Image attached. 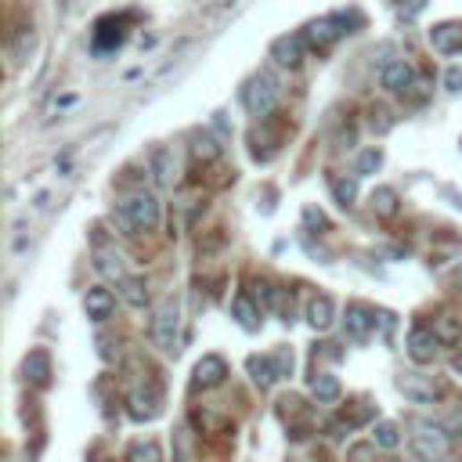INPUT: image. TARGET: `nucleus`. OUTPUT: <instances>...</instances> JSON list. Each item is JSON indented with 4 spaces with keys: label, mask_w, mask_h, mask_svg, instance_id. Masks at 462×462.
Returning <instances> with one entry per match:
<instances>
[{
    "label": "nucleus",
    "mask_w": 462,
    "mask_h": 462,
    "mask_svg": "<svg viewBox=\"0 0 462 462\" xmlns=\"http://www.w3.org/2000/svg\"><path fill=\"white\" fill-rule=\"evenodd\" d=\"M116 224L123 228V235L155 231L159 228V199L152 192H130V196H123L120 206H116Z\"/></svg>",
    "instance_id": "obj_1"
},
{
    "label": "nucleus",
    "mask_w": 462,
    "mask_h": 462,
    "mask_svg": "<svg viewBox=\"0 0 462 462\" xmlns=\"http://www.w3.org/2000/svg\"><path fill=\"white\" fill-rule=\"evenodd\" d=\"M412 451L419 462H444L451 451V437L437 423H416L412 426Z\"/></svg>",
    "instance_id": "obj_2"
},
{
    "label": "nucleus",
    "mask_w": 462,
    "mask_h": 462,
    "mask_svg": "<svg viewBox=\"0 0 462 462\" xmlns=\"http://www.w3.org/2000/svg\"><path fill=\"white\" fill-rule=\"evenodd\" d=\"M242 102L253 116L274 113V105H279V80H274V72H256L242 90Z\"/></svg>",
    "instance_id": "obj_3"
},
{
    "label": "nucleus",
    "mask_w": 462,
    "mask_h": 462,
    "mask_svg": "<svg viewBox=\"0 0 462 462\" xmlns=\"http://www.w3.org/2000/svg\"><path fill=\"white\" fill-rule=\"evenodd\" d=\"M177 336H181V300L177 297H166L155 311V322H152V340L159 350L173 354L177 350Z\"/></svg>",
    "instance_id": "obj_4"
},
{
    "label": "nucleus",
    "mask_w": 462,
    "mask_h": 462,
    "mask_svg": "<svg viewBox=\"0 0 462 462\" xmlns=\"http://www.w3.org/2000/svg\"><path fill=\"white\" fill-rule=\"evenodd\" d=\"M398 387H401V394H405L408 401H416V405H433V401L444 398V383L433 380V376H423V373H405V376L398 380Z\"/></svg>",
    "instance_id": "obj_5"
},
{
    "label": "nucleus",
    "mask_w": 462,
    "mask_h": 462,
    "mask_svg": "<svg viewBox=\"0 0 462 462\" xmlns=\"http://www.w3.org/2000/svg\"><path fill=\"white\" fill-rule=\"evenodd\" d=\"M343 33H347V15H325V19H315V22L304 29V40H307L315 51H329Z\"/></svg>",
    "instance_id": "obj_6"
},
{
    "label": "nucleus",
    "mask_w": 462,
    "mask_h": 462,
    "mask_svg": "<svg viewBox=\"0 0 462 462\" xmlns=\"http://www.w3.org/2000/svg\"><path fill=\"white\" fill-rule=\"evenodd\" d=\"M127 412H130L134 423H152V419L163 412V394H159V387H155V383L138 387V391L127 398Z\"/></svg>",
    "instance_id": "obj_7"
},
{
    "label": "nucleus",
    "mask_w": 462,
    "mask_h": 462,
    "mask_svg": "<svg viewBox=\"0 0 462 462\" xmlns=\"http://www.w3.org/2000/svg\"><path fill=\"white\" fill-rule=\"evenodd\" d=\"M437 350H441L437 332L430 325H412V332H408V357L416 365H430L437 357Z\"/></svg>",
    "instance_id": "obj_8"
},
{
    "label": "nucleus",
    "mask_w": 462,
    "mask_h": 462,
    "mask_svg": "<svg viewBox=\"0 0 462 462\" xmlns=\"http://www.w3.org/2000/svg\"><path fill=\"white\" fill-rule=\"evenodd\" d=\"M224 380H228V361H224L221 354H206V357H199L196 373H192V383H196L199 391H214V387H221Z\"/></svg>",
    "instance_id": "obj_9"
},
{
    "label": "nucleus",
    "mask_w": 462,
    "mask_h": 462,
    "mask_svg": "<svg viewBox=\"0 0 462 462\" xmlns=\"http://www.w3.org/2000/svg\"><path fill=\"white\" fill-rule=\"evenodd\" d=\"M148 163H152L155 184H163V189H173V184H177V177H181V166H177V155H173V148H166V145L152 148Z\"/></svg>",
    "instance_id": "obj_10"
},
{
    "label": "nucleus",
    "mask_w": 462,
    "mask_h": 462,
    "mask_svg": "<svg viewBox=\"0 0 462 462\" xmlns=\"http://www.w3.org/2000/svg\"><path fill=\"white\" fill-rule=\"evenodd\" d=\"M123 40H127V22L123 19H102L98 29H95V44H90V47H95V55H109Z\"/></svg>",
    "instance_id": "obj_11"
},
{
    "label": "nucleus",
    "mask_w": 462,
    "mask_h": 462,
    "mask_svg": "<svg viewBox=\"0 0 462 462\" xmlns=\"http://www.w3.org/2000/svg\"><path fill=\"white\" fill-rule=\"evenodd\" d=\"M83 311H87L90 322H105L116 311V297L105 286H95V290H87V297H83Z\"/></svg>",
    "instance_id": "obj_12"
},
{
    "label": "nucleus",
    "mask_w": 462,
    "mask_h": 462,
    "mask_svg": "<svg viewBox=\"0 0 462 462\" xmlns=\"http://www.w3.org/2000/svg\"><path fill=\"white\" fill-rule=\"evenodd\" d=\"M304 44H307L304 33H293V37L286 33V37H279V40L271 44V58L279 62V65H290V69H293V65H300V58H304Z\"/></svg>",
    "instance_id": "obj_13"
},
{
    "label": "nucleus",
    "mask_w": 462,
    "mask_h": 462,
    "mask_svg": "<svg viewBox=\"0 0 462 462\" xmlns=\"http://www.w3.org/2000/svg\"><path fill=\"white\" fill-rule=\"evenodd\" d=\"M343 325H347V336L350 340H368V332H373V325H376V315L368 311L365 304H350Z\"/></svg>",
    "instance_id": "obj_14"
},
{
    "label": "nucleus",
    "mask_w": 462,
    "mask_h": 462,
    "mask_svg": "<svg viewBox=\"0 0 462 462\" xmlns=\"http://www.w3.org/2000/svg\"><path fill=\"white\" fill-rule=\"evenodd\" d=\"M246 365H249V376H253V383H256L260 391H267L274 380H282L279 365H274V354H253Z\"/></svg>",
    "instance_id": "obj_15"
},
{
    "label": "nucleus",
    "mask_w": 462,
    "mask_h": 462,
    "mask_svg": "<svg viewBox=\"0 0 462 462\" xmlns=\"http://www.w3.org/2000/svg\"><path fill=\"white\" fill-rule=\"evenodd\" d=\"M22 373H26V380L29 383H37V387H47L51 383V354L47 350H29L26 354V361H22Z\"/></svg>",
    "instance_id": "obj_16"
},
{
    "label": "nucleus",
    "mask_w": 462,
    "mask_h": 462,
    "mask_svg": "<svg viewBox=\"0 0 462 462\" xmlns=\"http://www.w3.org/2000/svg\"><path fill=\"white\" fill-rule=\"evenodd\" d=\"M383 87L394 90V95H408V90L416 87V69L405 58H398L391 69H383Z\"/></svg>",
    "instance_id": "obj_17"
},
{
    "label": "nucleus",
    "mask_w": 462,
    "mask_h": 462,
    "mask_svg": "<svg viewBox=\"0 0 462 462\" xmlns=\"http://www.w3.org/2000/svg\"><path fill=\"white\" fill-rule=\"evenodd\" d=\"M430 44H433V51H441V55L458 51V47H462V26H458V22H441V26H433V29H430Z\"/></svg>",
    "instance_id": "obj_18"
},
{
    "label": "nucleus",
    "mask_w": 462,
    "mask_h": 462,
    "mask_svg": "<svg viewBox=\"0 0 462 462\" xmlns=\"http://www.w3.org/2000/svg\"><path fill=\"white\" fill-rule=\"evenodd\" d=\"M368 419H373V408H368V405H354L350 412L343 408V412L332 419L329 433H332V437H343V433H350L354 426H361V423H368Z\"/></svg>",
    "instance_id": "obj_19"
},
{
    "label": "nucleus",
    "mask_w": 462,
    "mask_h": 462,
    "mask_svg": "<svg viewBox=\"0 0 462 462\" xmlns=\"http://www.w3.org/2000/svg\"><path fill=\"white\" fill-rule=\"evenodd\" d=\"M307 322H311V329H315V332L332 329V322H336V307H332V300H329V297H315V300L307 304Z\"/></svg>",
    "instance_id": "obj_20"
},
{
    "label": "nucleus",
    "mask_w": 462,
    "mask_h": 462,
    "mask_svg": "<svg viewBox=\"0 0 462 462\" xmlns=\"http://www.w3.org/2000/svg\"><path fill=\"white\" fill-rule=\"evenodd\" d=\"M231 315H235V322L242 325V329H260V311H256V304H253V297L249 293H239L235 297V304H231Z\"/></svg>",
    "instance_id": "obj_21"
},
{
    "label": "nucleus",
    "mask_w": 462,
    "mask_h": 462,
    "mask_svg": "<svg viewBox=\"0 0 462 462\" xmlns=\"http://www.w3.org/2000/svg\"><path fill=\"white\" fill-rule=\"evenodd\" d=\"M307 383H311V394H315L322 405H332V401H340V380H336L332 373H315Z\"/></svg>",
    "instance_id": "obj_22"
},
{
    "label": "nucleus",
    "mask_w": 462,
    "mask_h": 462,
    "mask_svg": "<svg viewBox=\"0 0 462 462\" xmlns=\"http://www.w3.org/2000/svg\"><path fill=\"white\" fill-rule=\"evenodd\" d=\"M95 267H98L102 274H109V279H123V256H120L116 249L98 246V253H95Z\"/></svg>",
    "instance_id": "obj_23"
},
{
    "label": "nucleus",
    "mask_w": 462,
    "mask_h": 462,
    "mask_svg": "<svg viewBox=\"0 0 462 462\" xmlns=\"http://www.w3.org/2000/svg\"><path fill=\"white\" fill-rule=\"evenodd\" d=\"M120 297L130 304V307H145L148 304V290L141 279H120Z\"/></svg>",
    "instance_id": "obj_24"
},
{
    "label": "nucleus",
    "mask_w": 462,
    "mask_h": 462,
    "mask_svg": "<svg viewBox=\"0 0 462 462\" xmlns=\"http://www.w3.org/2000/svg\"><path fill=\"white\" fill-rule=\"evenodd\" d=\"M433 332H437V340L441 343H455L458 336H462V322L455 318V315H441V318H433Z\"/></svg>",
    "instance_id": "obj_25"
},
{
    "label": "nucleus",
    "mask_w": 462,
    "mask_h": 462,
    "mask_svg": "<svg viewBox=\"0 0 462 462\" xmlns=\"http://www.w3.org/2000/svg\"><path fill=\"white\" fill-rule=\"evenodd\" d=\"M332 196H336V203L343 210H350L354 199H357V181L354 177H332Z\"/></svg>",
    "instance_id": "obj_26"
},
{
    "label": "nucleus",
    "mask_w": 462,
    "mask_h": 462,
    "mask_svg": "<svg viewBox=\"0 0 462 462\" xmlns=\"http://www.w3.org/2000/svg\"><path fill=\"white\" fill-rule=\"evenodd\" d=\"M373 214L376 217H394L398 214V192L394 189H376L373 192Z\"/></svg>",
    "instance_id": "obj_27"
},
{
    "label": "nucleus",
    "mask_w": 462,
    "mask_h": 462,
    "mask_svg": "<svg viewBox=\"0 0 462 462\" xmlns=\"http://www.w3.org/2000/svg\"><path fill=\"white\" fill-rule=\"evenodd\" d=\"M127 462H163V448L155 441H138V444H130Z\"/></svg>",
    "instance_id": "obj_28"
},
{
    "label": "nucleus",
    "mask_w": 462,
    "mask_h": 462,
    "mask_svg": "<svg viewBox=\"0 0 462 462\" xmlns=\"http://www.w3.org/2000/svg\"><path fill=\"white\" fill-rule=\"evenodd\" d=\"M192 155L199 159V163H214L217 155H221V145L210 138V134H196V145H192Z\"/></svg>",
    "instance_id": "obj_29"
},
{
    "label": "nucleus",
    "mask_w": 462,
    "mask_h": 462,
    "mask_svg": "<svg viewBox=\"0 0 462 462\" xmlns=\"http://www.w3.org/2000/svg\"><path fill=\"white\" fill-rule=\"evenodd\" d=\"M373 441H376L380 448H398V444H401V430H398V423H391V419L376 423V433H373Z\"/></svg>",
    "instance_id": "obj_30"
},
{
    "label": "nucleus",
    "mask_w": 462,
    "mask_h": 462,
    "mask_svg": "<svg viewBox=\"0 0 462 462\" xmlns=\"http://www.w3.org/2000/svg\"><path fill=\"white\" fill-rule=\"evenodd\" d=\"M383 166V152L380 148H365L357 155V177H368V173H376Z\"/></svg>",
    "instance_id": "obj_31"
},
{
    "label": "nucleus",
    "mask_w": 462,
    "mask_h": 462,
    "mask_svg": "<svg viewBox=\"0 0 462 462\" xmlns=\"http://www.w3.org/2000/svg\"><path fill=\"white\" fill-rule=\"evenodd\" d=\"M33 40H37V37H33V29H22V33H19V40L12 44V58H15V65H22V62H26V55L33 51Z\"/></svg>",
    "instance_id": "obj_32"
},
{
    "label": "nucleus",
    "mask_w": 462,
    "mask_h": 462,
    "mask_svg": "<svg viewBox=\"0 0 462 462\" xmlns=\"http://www.w3.org/2000/svg\"><path fill=\"white\" fill-rule=\"evenodd\" d=\"M394 51H398V47H394L391 40H383L380 47H373V62H376L380 69H391V65H394Z\"/></svg>",
    "instance_id": "obj_33"
},
{
    "label": "nucleus",
    "mask_w": 462,
    "mask_h": 462,
    "mask_svg": "<svg viewBox=\"0 0 462 462\" xmlns=\"http://www.w3.org/2000/svg\"><path fill=\"white\" fill-rule=\"evenodd\" d=\"M444 87L451 90V95H458V90H462V69H458V65H451V69L444 72Z\"/></svg>",
    "instance_id": "obj_34"
},
{
    "label": "nucleus",
    "mask_w": 462,
    "mask_h": 462,
    "mask_svg": "<svg viewBox=\"0 0 462 462\" xmlns=\"http://www.w3.org/2000/svg\"><path fill=\"white\" fill-rule=\"evenodd\" d=\"M423 8H426V0H401V15L405 19H416Z\"/></svg>",
    "instance_id": "obj_35"
},
{
    "label": "nucleus",
    "mask_w": 462,
    "mask_h": 462,
    "mask_svg": "<svg viewBox=\"0 0 462 462\" xmlns=\"http://www.w3.org/2000/svg\"><path fill=\"white\" fill-rule=\"evenodd\" d=\"M451 373H455V376H462V350L451 357Z\"/></svg>",
    "instance_id": "obj_36"
},
{
    "label": "nucleus",
    "mask_w": 462,
    "mask_h": 462,
    "mask_svg": "<svg viewBox=\"0 0 462 462\" xmlns=\"http://www.w3.org/2000/svg\"><path fill=\"white\" fill-rule=\"evenodd\" d=\"M451 426H455V430H462V416H455V419H451Z\"/></svg>",
    "instance_id": "obj_37"
}]
</instances>
